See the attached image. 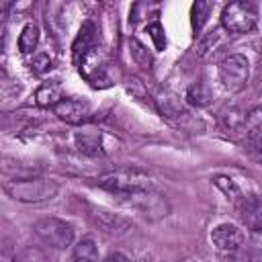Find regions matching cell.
I'll return each instance as SVG.
<instances>
[{"label": "cell", "mask_w": 262, "mask_h": 262, "mask_svg": "<svg viewBox=\"0 0 262 262\" xmlns=\"http://www.w3.org/2000/svg\"><path fill=\"white\" fill-rule=\"evenodd\" d=\"M76 145L80 151L90 154V156H98L102 154V135L98 131H78L76 133Z\"/></svg>", "instance_id": "obj_13"}, {"label": "cell", "mask_w": 262, "mask_h": 262, "mask_svg": "<svg viewBox=\"0 0 262 262\" xmlns=\"http://www.w3.org/2000/svg\"><path fill=\"white\" fill-rule=\"evenodd\" d=\"M129 53H131V57H133V61L137 66H141V68H149L151 66V53L137 39H131L129 41Z\"/></svg>", "instance_id": "obj_21"}, {"label": "cell", "mask_w": 262, "mask_h": 262, "mask_svg": "<svg viewBox=\"0 0 262 262\" xmlns=\"http://www.w3.org/2000/svg\"><path fill=\"white\" fill-rule=\"evenodd\" d=\"M35 235L39 237L41 244L55 248V250H66L74 242V227L72 223L57 219V217H43L33 225Z\"/></svg>", "instance_id": "obj_4"}, {"label": "cell", "mask_w": 262, "mask_h": 262, "mask_svg": "<svg viewBox=\"0 0 262 262\" xmlns=\"http://www.w3.org/2000/svg\"><path fill=\"white\" fill-rule=\"evenodd\" d=\"M98 184L104 190H111L119 196H129L145 190H154V180L147 172L137 168H117L98 176Z\"/></svg>", "instance_id": "obj_1"}, {"label": "cell", "mask_w": 262, "mask_h": 262, "mask_svg": "<svg viewBox=\"0 0 262 262\" xmlns=\"http://www.w3.org/2000/svg\"><path fill=\"white\" fill-rule=\"evenodd\" d=\"M78 70H80V76H82L92 88L102 90V88H108V86L113 84V80H111V76H108V72H106V55H104V51H102L100 47L90 49V51L84 55V59L80 61Z\"/></svg>", "instance_id": "obj_6"}, {"label": "cell", "mask_w": 262, "mask_h": 262, "mask_svg": "<svg viewBox=\"0 0 262 262\" xmlns=\"http://www.w3.org/2000/svg\"><path fill=\"white\" fill-rule=\"evenodd\" d=\"M156 102H158L160 111H162L166 117H178V115H182V113H184L180 98H178L176 94H172V92H166V90H164V92H160V94H158V98H156Z\"/></svg>", "instance_id": "obj_18"}, {"label": "cell", "mask_w": 262, "mask_h": 262, "mask_svg": "<svg viewBox=\"0 0 262 262\" xmlns=\"http://www.w3.org/2000/svg\"><path fill=\"white\" fill-rule=\"evenodd\" d=\"M53 113L68 125H82L90 119V104L82 98H61L53 106Z\"/></svg>", "instance_id": "obj_7"}, {"label": "cell", "mask_w": 262, "mask_h": 262, "mask_svg": "<svg viewBox=\"0 0 262 262\" xmlns=\"http://www.w3.org/2000/svg\"><path fill=\"white\" fill-rule=\"evenodd\" d=\"M145 33L151 37L154 47H156L158 51H162V49L166 47V35H164V27H162L158 20L149 23V25H147V29H145Z\"/></svg>", "instance_id": "obj_22"}, {"label": "cell", "mask_w": 262, "mask_h": 262, "mask_svg": "<svg viewBox=\"0 0 262 262\" xmlns=\"http://www.w3.org/2000/svg\"><path fill=\"white\" fill-rule=\"evenodd\" d=\"M213 100V92L205 82H194L186 88V102L196 106V108H205L209 106Z\"/></svg>", "instance_id": "obj_15"}, {"label": "cell", "mask_w": 262, "mask_h": 262, "mask_svg": "<svg viewBox=\"0 0 262 262\" xmlns=\"http://www.w3.org/2000/svg\"><path fill=\"white\" fill-rule=\"evenodd\" d=\"M211 10H213V2H205V0H199L190 6V27H192L194 35H199L203 31V27L207 25Z\"/></svg>", "instance_id": "obj_17"}, {"label": "cell", "mask_w": 262, "mask_h": 262, "mask_svg": "<svg viewBox=\"0 0 262 262\" xmlns=\"http://www.w3.org/2000/svg\"><path fill=\"white\" fill-rule=\"evenodd\" d=\"M74 262H96V260L86 258V256H74Z\"/></svg>", "instance_id": "obj_26"}, {"label": "cell", "mask_w": 262, "mask_h": 262, "mask_svg": "<svg viewBox=\"0 0 262 262\" xmlns=\"http://www.w3.org/2000/svg\"><path fill=\"white\" fill-rule=\"evenodd\" d=\"M94 39H96V29H94V25L88 20V23L82 25L78 37H76L74 43H72V57H74V63H76V66H80V61L84 59V55H86L90 49L96 47V45H94Z\"/></svg>", "instance_id": "obj_11"}, {"label": "cell", "mask_w": 262, "mask_h": 262, "mask_svg": "<svg viewBox=\"0 0 262 262\" xmlns=\"http://www.w3.org/2000/svg\"><path fill=\"white\" fill-rule=\"evenodd\" d=\"M237 215L250 231H262V199L242 196L237 203Z\"/></svg>", "instance_id": "obj_10"}, {"label": "cell", "mask_w": 262, "mask_h": 262, "mask_svg": "<svg viewBox=\"0 0 262 262\" xmlns=\"http://www.w3.org/2000/svg\"><path fill=\"white\" fill-rule=\"evenodd\" d=\"M211 242L221 252H235L244 244V231L233 223H221L211 231Z\"/></svg>", "instance_id": "obj_9"}, {"label": "cell", "mask_w": 262, "mask_h": 262, "mask_svg": "<svg viewBox=\"0 0 262 262\" xmlns=\"http://www.w3.org/2000/svg\"><path fill=\"white\" fill-rule=\"evenodd\" d=\"M244 131H246V135L254 143L262 145V106L252 108L246 115V119H244Z\"/></svg>", "instance_id": "obj_16"}, {"label": "cell", "mask_w": 262, "mask_h": 262, "mask_svg": "<svg viewBox=\"0 0 262 262\" xmlns=\"http://www.w3.org/2000/svg\"><path fill=\"white\" fill-rule=\"evenodd\" d=\"M90 219L100 231H104L108 235H123V233H127L131 229V221L129 219H125L119 213L104 211V209H92Z\"/></svg>", "instance_id": "obj_8"}, {"label": "cell", "mask_w": 262, "mask_h": 262, "mask_svg": "<svg viewBox=\"0 0 262 262\" xmlns=\"http://www.w3.org/2000/svg\"><path fill=\"white\" fill-rule=\"evenodd\" d=\"M51 57L47 55V53H39V55H35L33 57V61H31V68H33V72L35 74H43V72H47V70H51Z\"/></svg>", "instance_id": "obj_24"}, {"label": "cell", "mask_w": 262, "mask_h": 262, "mask_svg": "<svg viewBox=\"0 0 262 262\" xmlns=\"http://www.w3.org/2000/svg\"><path fill=\"white\" fill-rule=\"evenodd\" d=\"M4 190L14 199L23 203H41L47 199H53L59 190V186L53 180L45 178H14L4 182Z\"/></svg>", "instance_id": "obj_2"}, {"label": "cell", "mask_w": 262, "mask_h": 262, "mask_svg": "<svg viewBox=\"0 0 262 262\" xmlns=\"http://www.w3.org/2000/svg\"><path fill=\"white\" fill-rule=\"evenodd\" d=\"M39 39H41L39 25L27 23V25L20 29V35H18V51H20L23 55L35 53V49H37V45H39Z\"/></svg>", "instance_id": "obj_14"}, {"label": "cell", "mask_w": 262, "mask_h": 262, "mask_svg": "<svg viewBox=\"0 0 262 262\" xmlns=\"http://www.w3.org/2000/svg\"><path fill=\"white\" fill-rule=\"evenodd\" d=\"M250 78V63L244 55L231 53L219 63V80L227 92H239L246 88Z\"/></svg>", "instance_id": "obj_5"}, {"label": "cell", "mask_w": 262, "mask_h": 262, "mask_svg": "<svg viewBox=\"0 0 262 262\" xmlns=\"http://www.w3.org/2000/svg\"><path fill=\"white\" fill-rule=\"evenodd\" d=\"M258 25V8L252 2L235 0L223 6L221 10V27L231 35H246L254 31Z\"/></svg>", "instance_id": "obj_3"}, {"label": "cell", "mask_w": 262, "mask_h": 262, "mask_svg": "<svg viewBox=\"0 0 262 262\" xmlns=\"http://www.w3.org/2000/svg\"><path fill=\"white\" fill-rule=\"evenodd\" d=\"M102 262H129V258H125V256L119 254V252H113V254H108Z\"/></svg>", "instance_id": "obj_25"}, {"label": "cell", "mask_w": 262, "mask_h": 262, "mask_svg": "<svg viewBox=\"0 0 262 262\" xmlns=\"http://www.w3.org/2000/svg\"><path fill=\"white\" fill-rule=\"evenodd\" d=\"M14 262H47L43 250L39 248H27L18 254V258H14Z\"/></svg>", "instance_id": "obj_23"}, {"label": "cell", "mask_w": 262, "mask_h": 262, "mask_svg": "<svg viewBox=\"0 0 262 262\" xmlns=\"http://www.w3.org/2000/svg\"><path fill=\"white\" fill-rule=\"evenodd\" d=\"M223 27H217V29H213V31H209L203 39H201V43H199V55L201 57H205L207 53H211V51H215V47L221 43V39H223Z\"/></svg>", "instance_id": "obj_19"}, {"label": "cell", "mask_w": 262, "mask_h": 262, "mask_svg": "<svg viewBox=\"0 0 262 262\" xmlns=\"http://www.w3.org/2000/svg\"><path fill=\"white\" fill-rule=\"evenodd\" d=\"M213 184H215V186H217V188H219L227 199H231V201H235V203L244 196V194H242V190H239V186H237L229 176H221V174H219V176H215V178H213Z\"/></svg>", "instance_id": "obj_20"}, {"label": "cell", "mask_w": 262, "mask_h": 262, "mask_svg": "<svg viewBox=\"0 0 262 262\" xmlns=\"http://www.w3.org/2000/svg\"><path fill=\"white\" fill-rule=\"evenodd\" d=\"M61 98H63L61 96V88L55 82H45L35 90V104H39L43 108H49V106L53 108Z\"/></svg>", "instance_id": "obj_12"}]
</instances>
